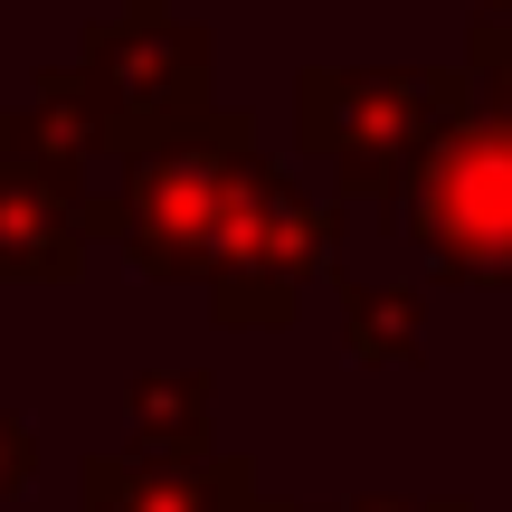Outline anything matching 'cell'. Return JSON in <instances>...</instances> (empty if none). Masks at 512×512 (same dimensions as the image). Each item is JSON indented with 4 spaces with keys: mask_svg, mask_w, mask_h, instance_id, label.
<instances>
[{
    "mask_svg": "<svg viewBox=\"0 0 512 512\" xmlns=\"http://www.w3.org/2000/svg\"><path fill=\"white\" fill-rule=\"evenodd\" d=\"M475 95H484L475 67H456V76H418V67H313L304 86H294V105H304L294 133H304L313 162L342 171V190L399 200L408 171L427 162V143H437Z\"/></svg>",
    "mask_w": 512,
    "mask_h": 512,
    "instance_id": "cell-3",
    "label": "cell"
},
{
    "mask_svg": "<svg viewBox=\"0 0 512 512\" xmlns=\"http://www.w3.org/2000/svg\"><path fill=\"white\" fill-rule=\"evenodd\" d=\"M19 475H29V427H19L10 408H0V503L19 494Z\"/></svg>",
    "mask_w": 512,
    "mask_h": 512,
    "instance_id": "cell-11",
    "label": "cell"
},
{
    "mask_svg": "<svg viewBox=\"0 0 512 512\" xmlns=\"http://www.w3.org/2000/svg\"><path fill=\"white\" fill-rule=\"evenodd\" d=\"M484 19H512V0H484Z\"/></svg>",
    "mask_w": 512,
    "mask_h": 512,
    "instance_id": "cell-12",
    "label": "cell"
},
{
    "mask_svg": "<svg viewBox=\"0 0 512 512\" xmlns=\"http://www.w3.org/2000/svg\"><path fill=\"white\" fill-rule=\"evenodd\" d=\"M200 29H171V19H124V29H95L76 67H48L38 95L86 133V152H171V143H200L219 114L200 95Z\"/></svg>",
    "mask_w": 512,
    "mask_h": 512,
    "instance_id": "cell-1",
    "label": "cell"
},
{
    "mask_svg": "<svg viewBox=\"0 0 512 512\" xmlns=\"http://www.w3.org/2000/svg\"><path fill=\"white\" fill-rule=\"evenodd\" d=\"M465 67H475V86L512 114V19H475V57H465Z\"/></svg>",
    "mask_w": 512,
    "mask_h": 512,
    "instance_id": "cell-10",
    "label": "cell"
},
{
    "mask_svg": "<svg viewBox=\"0 0 512 512\" xmlns=\"http://www.w3.org/2000/svg\"><path fill=\"white\" fill-rule=\"evenodd\" d=\"M342 332L361 370H408L427 351V304L408 285H342Z\"/></svg>",
    "mask_w": 512,
    "mask_h": 512,
    "instance_id": "cell-8",
    "label": "cell"
},
{
    "mask_svg": "<svg viewBox=\"0 0 512 512\" xmlns=\"http://www.w3.org/2000/svg\"><path fill=\"white\" fill-rule=\"evenodd\" d=\"M332 200H313V190H294L285 171H266L238 219V238L219 247V266H209V304H219L228 332H275L294 323V304H304L313 275H332Z\"/></svg>",
    "mask_w": 512,
    "mask_h": 512,
    "instance_id": "cell-5",
    "label": "cell"
},
{
    "mask_svg": "<svg viewBox=\"0 0 512 512\" xmlns=\"http://www.w3.org/2000/svg\"><path fill=\"white\" fill-rule=\"evenodd\" d=\"M266 171L275 162H256L247 124H238V114H219L200 143L143 152V162L124 171V190L95 200V228H105L143 275H209V266H219V247L238 238V219H247V200H256Z\"/></svg>",
    "mask_w": 512,
    "mask_h": 512,
    "instance_id": "cell-2",
    "label": "cell"
},
{
    "mask_svg": "<svg viewBox=\"0 0 512 512\" xmlns=\"http://www.w3.org/2000/svg\"><path fill=\"white\" fill-rule=\"evenodd\" d=\"M247 465H86V512H238Z\"/></svg>",
    "mask_w": 512,
    "mask_h": 512,
    "instance_id": "cell-7",
    "label": "cell"
},
{
    "mask_svg": "<svg viewBox=\"0 0 512 512\" xmlns=\"http://www.w3.org/2000/svg\"><path fill=\"white\" fill-rule=\"evenodd\" d=\"M86 256L76 181L0 143V285H67Z\"/></svg>",
    "mask_w": 512,
    "mask_h": 512,
    "instance_id": "cell-6",
    "label": "cell"
},
{
    "mask_svg": "<svg viewBox=\"0 0 512 512\" xmlns=\"http://www.w3.org/2000/svg\"><path fill=\"white\" fill-rule=\"evenodd\" d=\"M408 238L446 285H512V114L465 105L408 171Z\"/></svg>",
    "mask_w": 512,
    "mask_h": 512,
    "instance_id": "cell-4",
    "label": "cell"
},
{
    "mask_svg": "<svg viewBox=\"0 0 512 512\" xmlns=\"http://www.w3.org/2000/svg\"><path fill=\"white\" fill-rule=\"evenodd\" d=\"M133 427H143L152 446H200V427H209V380H200V370L133 380Z\"/></svg>",
    "mask_w": 512,
    "mask_h": 512,
    "instance_id": "cell-9",
    "label": "cell"
}]
</instances>
